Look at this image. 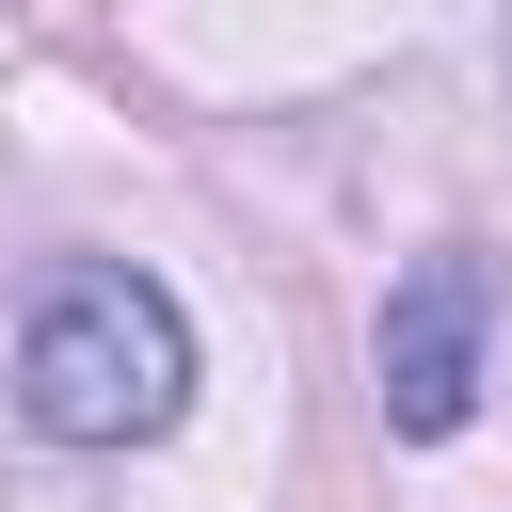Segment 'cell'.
I'll use <instances>...</instances> for the list:
<instances>
[{"label":"cell","mask_w":512,"mask_h":512,"mask_svg":"<svg viewBox=\"0 0 512 512\" xmlns=\"http://www.w3.org/2000/svg\"><path fill=\"white\" fill-rule=\"evenodd\" d=\"M16 416L48 448H160L192 416V320L128 256H64L16 320Z\"/></svg>","instance_id":"cell-1"},{"label":"cell","mask_w":512,"mask_h":512,"mask_svg":"<svg viewBox=\"0 0 512 512\" xmlns=\"http://www.w3.org/2000/svg\"><path fill=\"white\" fill-rule=\"evenodd\" d=\"M480 320H496V272H480L464 240L416 256V272L384 288L368 368H384V432H400V448H448V432L480 416Z\"/></svg>","instance_id":"cell-2"}]
</instances>
